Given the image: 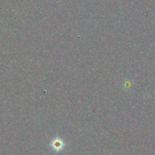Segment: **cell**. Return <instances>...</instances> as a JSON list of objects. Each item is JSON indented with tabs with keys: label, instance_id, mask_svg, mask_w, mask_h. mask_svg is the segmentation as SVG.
I'll list each match as a JSON object with an SVG mask.
<instances>
[{
	"label": "cell",
	"instance_id": "obj_1",
	"mask_svg": "<svg viewBox=\"0 0 155 155\" xmlns=\"http://www.w3.org/2000/svg\"><path fill=\"white\" fill-rule=\"evenodd\" d=\"M62 143H61V142L60 140H58H58H55L54 142V147H57V148H61V147L62 146Z\"/></svg>",
	"mask_w": 155,
	"mask_h": 155
}]
</instances>
